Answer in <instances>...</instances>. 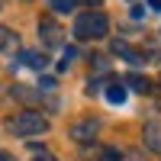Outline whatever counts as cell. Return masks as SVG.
<instances>
[{
	"label": "cell",
	"mask_w": 161,
	"mask_h": 161,
	"mask_svg": "<svg viewBox=\"0 0 161 161\" xmlns=\"http://www.w3.org/2000/svg\"><path fill=\"white\" fill-rule=\"evenodd\" d=\"M119 161H145V158H142V152H132L129 148V152H119Z\"/></svg>",
	"instance_id": "7c38bea8"
},
{
	"label": "cell",
	"mask_w": 161,
	"mask_h": 161,
	"mask_svg": "<svg viewBox=\"0 0 161 161\" xmlns=\"http://www.w3.org/2000/svg\"><path fill=\"white\" fill-rule=\"evenodd\" d=\"M19 48V36L10 29V26H0V52L3 55H13V52Z\"/></svg>",
	"instance_id": "8992f818"
},
{
	"label": "cell",
	"mask_w": 161,
	"mask_h": 161,
	"mask_svg": "<svg viewBox=\"0 0 161 161\" xmlns=\"http://www.w3.org/2000/svg\"><path fill=\"white\" fill-rule=\"evenodd\" d=\"M3 129L10 132V136H19V139H29V136H42V132H48V119L42 113H36V110H19V113H13Z\"/></svg>",
	"instance_id": "6da1fadb"
},
{
	"label": "cell",
	"mask_w": 161,
	"mask_h": 161,
	"mask_svg": "<svg viewBox=\"0 0 161 161\" xmlns=\"http://www.w3.org/2000/svg\"><path fill=\"white\" fill-rule=\"evenodd\" d=\"M0 161H13V155H7V152H0Z\"/></svg>",
	"instance_id": "ac0fdd59"
},
{
	"label": "cell",
	"mask_w": 161,
	"mask_h": 161,
	"mask_svg": "<svg viewBox=\"0 0 161 161\" xmlns=\"http://www.w3.org/2000/svg\"><path fill=\"white\" fill-rule=\"evenodd\" d=\"M148 10L152 13H161V0H148Z\"/></svg>",
	"instance_id": "2e32d148"
},
{
	"label": "cell",
	"mask_w": 161,
	"mask_h": 161,
	"mask_svg": "<svg viewBox=\"0 0 161 161\" xmlns=\"http://www.w3.org/2000/svg\"><path fill=\"white\" fill-rule=\"evenodd\" d=\"M158 84H161V80H158Z\"/></svg>",
	"instance_id": "d6986e66"
},
{
	"label": "cell",
	"mask_w": 161,
	"mask_h": 161,
	"mask_svg": "<svg viewBox=\"0 0 161 161\" xmlns=\"http://www.w3.org/2000/svg\"><path fill=\"white\" fill-rule=\"evenodd\" d=\"M80 3H87V7H100V0H80Z\"/></svg>",
	"instance_id": "e0dca14e"
},
{
	"label": "cell",
	"mask_w": 161,
	"mask_h": 161,
	"mask_svg": "<svg viewBox=\"0 0 161 161\" xmlns=\"http://www.w3.org/2000/svg\"><path fill=\"white\" fill-rule=\"evenodd\" d=\"M71 58H77V48H74V45H68V48H64V58H61V68H68V64H71Z\"/></svg>",
	"instance_id": "4fadbf2b"
},
{
	"label": "cell",
	"mask_w": 161,
	"mask_h": 161,
	"mask_svg": "<svg viewBox=\"0 0 161 161\" xmlns=\"http://www.w3.org/2000/svg\"><path fill=\"white\" fill-rule=\"evenodd\" d=\"M126 84H129L132 90H139V93H148V90H152V87H148V80H145V77H139V74L126 77Z\"/></svg>",
	"instance_id": "30bf717a"
},
{
	"label": "cell",
	"mask_w": 161,
	"mask_h": 161,
	"mask_svg": "<svg viewBox=\"0 0 161 161\" xmlns=\"http://www.w3.org/2000/svg\"><path fill=\"white\" fill-rule=\"evenodd\" d=\"M129 7H132V16L139 19V16H142V3H139V0H129Z\"/></svg>",
	"instance_id": "5bb4252c"
},
{
	"label": "cell",
	"mask_w": 161,
	"mask_h": 161,
	"mask_svg": "<svg viewBox=\"0 0 161 161\" xmlns=\"http://www.w3.org/2000/svg\"><path fill=\"white\" fill-rule=\"evenodd\" d=\"M145 145H148L152 152H161V126H158V123H148V126H145Z\"/></svg>",
	"instance_id": "52a82bcc"
},
{
	"label": "cell",
	"mask_w": 161,
	"mask_h": 161,
	"mask_svg": "<svg viewBox=\"0 0 161 161\" xmlns=\"http://www.w3.org/2000/svg\"><path fill=\"white\" fill-rule=\"evenodd\" d=\"M126 93H129L126 84H110V87H106V100H110V103H126Z\"/></svg>",
	"instance_id": "ba28073f"
},
{
	"label": "cell",
	"mask_w": 161,
	"mask_h": 161,
	"mask_svg": "<svg viewBox=\"0 0 161 161\" xmlns=\"http://www.w3.org/2000/svg\"><path fill=\"white\" fill-rule=\"evenodd\" d=\"M113 55H119V58L129 61V64H145V61H152V52H142V48H136V45L123 42V39H116V42H113Z\"/></svg>",
	"instance_id": "277c9868"
},
{
	"label": "cell",
	"mask_w": 161,
	"mask_h": 161,
	"mask_svg": "<svg viewBox=\"0 0 161 161\" xmlns=\"http://www.w3.org/2000/svg\"><path fill=\"white\" fill-rule=\"evenodd\" d=\"M39 39H42V45H48V48L61 45V29H58V23L48 19V16H42V19H39Z\"/></svg>",
	"instance_id": "5b68a950"
},
{
	"label": "cell",
	"mask_w": 161,
	"mask_h": 161,
	"mask_svg": "<svg viewBox=\"0 0 161 161\" xmlns=\"http://www.w3.org/2000/svg\"><path fill=\"white\" fill-rule=\"evenodd\" d=\"M23 64H29V68H45V64H48V58L42 55V52H23Z\"/></svg>",
	"instance_id": "9c48e42d"
},
{
	"label": "cell",
	"mask_w": 161,
	"mask_h": 161,
	"mask_svg": "<svg viewBox=\"0 0 161 161\" xmlns=\"http://www.w3.org/2000/svg\"><path fill=\"white\" fill-rule=\"evenodd\" d=\"M32 161H58V158H55V155H48V152H39Z\"/></svg>",
	"instance_id": "9a60e30c"
},
{
	"label": "cell",
	"mask_w": 161,
	"mask_h": 161,
	"mask_svg": "<svg viewBox=\"0 0 161 161\" xmlns=\"http://www.w3.org/2000/svg\"><path fill=\"white\" fill-rule=\"evenodd\" d=\"M106 29H110V19L103 16L100 10H87V13H80V16L74 19V39L77 42H87V39H103Z\"/></svg>",
	"instance_id": "7a4b0ae2"
},
{
	"label": "cell",
	"mask_w": 161,
	"mask_h": 161,
	"mask_svg": "<svg viewBox=\"0 0 161 161\" xmlns=\"http://www.w3.org/2000/svg\"><path fill=\"white\" fill-rule=\"evenodd\" d=\"M52 10H55V13H71L74 0H52Z\"/></svg>",
	"instance_id": "8fae6325"
},
{
	"label": "cell",
	"mask_w": 161,
	"mask_h": 161,
	"mask_svg": "<svg viewBox=\"0 0 161 161\" xmlns=\"http://www.w3.org/2000/svg\"><path fill=\"white\" fill-rule=\"evenodd\" d=\"M100 136V119H93V116H84V119H77V123H71V139L80 142V145H87Z\"/></svg>",
	"instance_id": "3957f363"
}]
</instances>
